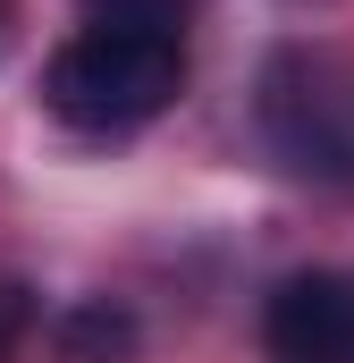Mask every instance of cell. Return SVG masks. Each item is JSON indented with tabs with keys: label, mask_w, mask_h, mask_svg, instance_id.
Wrapping results in <instances>:
<instances>
[{
	"label": "cell",
	"mask_w": 354,
	"mask_h": 363,
	"mask_svg": "<svg viewBox=\"0 0 354 363\" xmlns=\"http://www.w3.org/2000/svg\"><path fill=\"white\" fill-rule=\"evenodd\" d=\"M85 26H135V34H177L185 43V17L194 0H76Z\"/></svg>",
	"instance_id": "4"
},
{
	"label": "cell",
	"mask_w": 354,
	"mask_h": 363,
	"mask_svg": "<svg viewBox=\"0 0 354 363\" xmlns=\"http://www.w3.org/2000/svg\"><path fill=\"white\" fill-rule=\"evenodd\" d=\"M185 93V43L177 34H135V26H76L51 68L42 101L76 135H135Z\"/></svg>",
	"instance_id": "1"
},
{
	"label": "cell",
	"mask_w": 354,
	"mask_h": 363,
	"mask_svg": "<svg viewBox=\"0 0 354 363\" xmlns=\"http://www.w3.org/2000/svg\"><path fill=\"white\" fill-rule=\"evenodd\" d=\"M127 338H135V330H127L110 304H93V313H76V321L59 330V347H68L76 363H118V355H127Z\"/></svg>",
	"instance_id": "5"
},
{
	"label": "cell",
	"mask_w": 354,
	"mask_h": 363,
	"mask_svg": "<svg viewBox=\"0 0 354 363\" xmlns=\"http://www.w3.org/2000/svg\"><path fill=\"white\" fill-rule=\"evenodd\" d=\"M0 26H8V0H0Z\"/></svg>",
	"instance_id": "6"
},
{
	"label": "cell",
	"mask_w": 354,
	"mask_h": 363,
	"mask_svg": "<svg viewBox=\"0 0 354 363\" xmlns=\"http://www.w3.org/2000/svg\"><path fill=\"white\" fill-rule=\"evenodd\" d=\"M262 135L295 178L354 186V60L338 51H278L262 68Z\"/></svg>",
	"instance_id": "2"
},
{
	"label": "cell",
	"mask_w": 354,
	"mask_h": 363,
	"mask_svg": "<svg viewBox=\"0 0 354 363\" xmlns=\"http://www.w3.org/2000/svg\"><path fill=\"white\" fill-rule=\"evenodd\" d=\"M270 363H354V271H295L262 304Z\"/></svg>",
	"instance_id": "3"
}]
</instances>
